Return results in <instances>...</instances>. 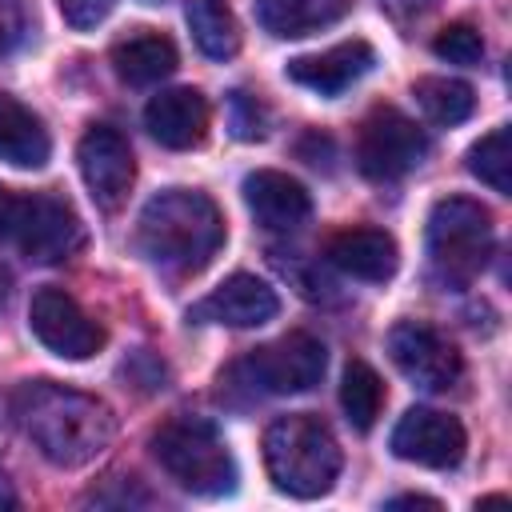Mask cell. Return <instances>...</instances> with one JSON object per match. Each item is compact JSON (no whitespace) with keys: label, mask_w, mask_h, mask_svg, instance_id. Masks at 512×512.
Here are the masks:
<instances>
[{"label":"cell","mask_w":512,"mask_h":512,"mask_svg":"<svg viewBox=\"0 0 512 512\" xmlns=\"http://www.w3.org/2000/svg\"><path fill=\"white\" fill-rule=\"evenodd\" d=\"M388 356L424 392H448L464 372L460 352L420 320H400L388 332Z\"/></svg>","instance_id":"cell-10"},{"label":"cell","mask_w":512,"mask_h":512,"mask_svg":"<svg viewBox=\"0 0 512 512\" xmlns=\"http://www.w3.org/2000/svg\"><path fill=\"white\" fill-rule=\"evenodd\" d=\"M352 0H256V20L268 36L296 40L348 16Z\"/></svg>","instance_id":"cell-20"},{"label":"cell","mask_w":512,"mask_h":512,"mask_svg":"<svg viewBox=\"0 0 512 512\" xmlns=\"http://www.w3.org/2000/svg\"><path fill=\"white\" fill-rule=\"evenodd\" d=\"M340 408H344L348 424L360 428V432H368L376 424V416L384 408V384H380V376H376L372 364L348 360L344 380H340Z\"/></svg>","instance_id":"cell-23"},{"label":"cell","mask_w":512,"mask_h":512,"mask_svg":"<svg viewBox=\"0 0 512 512\" xmlns=\"http://www.w3.org/2000/svg\"><path fill=\"white\" fill-rule=\"evenodd\" d=\"M56 4H60V16H64L72 28L84 32V28H96V24L112 12L116 0H56Z\"/></svg>","instance_id":"cell-27"},{"label":"cell","mask_w":512,"mask_h":512,"mask_svg":"<svg viewBox=\"0 0 512 512\" xmlns=\"http://www.w3.org/2000/svg\"><path fill=\"white\" fill-rule=\"evenodd\" d=\"M28 324L36 340L64 360H88L104 348V328L64 288H40L28 304Z\"/></svg>","instance_id":"cell-9"},{"label":"cell","mask_w":512,"mask_h":512,"mask_svg":"<svg viewBox=\"0 0 512 512\" xmlns=\"http://www.w3.org/2000/svg\"><path fill=\"white\" fill-rule=\"evenodd\" d=\"M244 204L268 232H292L312 216V196L304 192V184L272 168L244 176Z\"/></svg>","instance_id":"cell-14"},{"label":"cell","mask_w":512,"mask_h":512,"mask_svg":"<svg viewBox=\"0 0 512 512\" xmlns=\"http://www.w3.org/2000/svg\"><path fill=\"white\" fill-rule=\"evenodd\" d=\"M232 132L240 140H260L264 136V112L248 92H232Z\"/></svg>","instance_id":"cell-26"},{"label":"cell","mask_w":512,"mask_h":512,"mask_svg":"<svg viewBox=\"0 0 512 512\" xmlns=\"http://www.w3.org/2000/svg\"><path fill=\"white\" fill-rule=\"evenodd\" d=\"M428 152L424 132L416 128V120H408L400 108L384 104L372 108L368 120L360 124V140H356V164L368 180H400L408 176Z\"/></svg>","instance_id":"cell-7"},{"label":"cell","mask_w":512,"mask_h":512,"mask_svg":"<svg viewBox=\"0 0 512 512\" xmlns=\"http://www.w3.org/2000/svg\"><path fill=\"white\" fill-rule=\"evenodd\" d=\"M328 264L356 276V280H388L400 264L396 256V240L384 232V228H344L328 240L324 248Z\"/></svg>","instance_id":"cell-17"},{"label":"cell","mask_w":512,"mask_h":512,"mask_svg":"<svg viewBox=\"0 0 512 512\" xmlns=\"http://www.w3.org/2000/svg\"><path fill=\"white\" fill-rule=\"evenodd\" d=\"M412 96H416V104L424 108V116H428L432 124H444V128L468 120L472 108H476L472 88H468L464 80H452V76H420V80L412 84Z\"/></svg>","instance_id":"cell-22"},{"label":"cell","mask_w":512,"mask_h":512,"mask_svg":"<svg viewBox=\"0 0 512 512\" xmlns=\"http://www.w3.org/2000/svg\"><path fill=\"white\" fill-rule=\"evenodd\" d=\"M464 428L456 416L436 408H408L392 428V452L424 468H456L464 456Z\"/></svg>","instance_id":"cell-12"},{"label":"cell","mask_w":512,"mask_h":512,"mask_svg":"<svg viewBox=\"0 0 512 512\" xmlns=\"http://www.w3.org/2000/svg\"><path fill=\"white\" fill-rule=\"evenodd\" d=\"M52 152L44 120L16 96L0 92V160L12 168H44Z\"/></svg>","instance_id":"cell-19"},{"label":"cell","mask_w":512,"mask_h":512,"mask_svg":"<svg viewBox=\"0 0 512 512\" xmlns=\"http://www.w3.org/2000/svg\"><path fill=\"white\" fill-rule=\"evenodd\" d=\"M0 504H8V508L16 504V496H12V492H8V484H4V476H0Z\"/></svg>","instance_id":"cell-31"},{"label":"cell","mask_w":512,"mask_h":512,"mask_svg":"<svg viewBox=\"0 0 512 512\" xmlns=\"http://www.w3.org/2000/svg\"><path fill=\"white\" fill-rule=\"evenodd\" d=\"M376 64V52L368 40H344L328 52H316V56H296L288 60V80H296L300 88L308 92H320V96H340L348 84H356L368 68Z\"/></svg>","instance_id":"cell-16"},{"label":"cell","mask_w":512,"mask_h":512,"mask_svg":"<svg viewBox=\"0 0 512 512\" xmlns=\"http://www.w3.org/2000/svg\"><path fill=\"white\" fill-rule=\"evenodd\" d=\"M152 456L160 468L196 496H224L236 488V460L204 416H172L152 432Z\"/></svg>","instance_id":"cell-5"},{"label":"cell","mask_w":512,"mask_h":512,"mask_svg":"<svg viewBox=\"0 0 512 512\" xmlns=\"http://www.w3.org/2000/svg\"><path fill=\"white\" fill-rule=\"evenodd\" d=\"M20 36H24V8H20V0H0V56L12 52Z\"/></svg>","instance_id":"cell-28"},{"label":"cell","mask_w":512,"mask_h":512,"mask_svg":"<svg viewBox=\"0 0 512 512\" xmlns=\"http://www.w3.org/2000/svg\"><path fill=\"white\" fill-rule=\"evenodd\" d=\"M468 172L488 184L492 192L508 196L512 192V144H508V128H492L488 136H480L472 148H468Z\"/></svg>","instance_id":"cell-24"},{"label":"cell","mask_w":512,"mask_h":512,"mask_svg":"<svg viewBox=\"0 0 512 512\" xmlns=\"http://www.w3.org/2000/svg\"><path fill=\"white\" fill-rule=\"evenodd\" d=\"M136 244L160 272L192 276L220 252L224 216L204 192L164 188L144 204L136 220Z\"/></svg>","instance_id":"cell-2"},{"label":"cell","mask_w":512,"mask_h":512,"mask_svg":"<svg viewBox=\"0 0 512 512\" xmlns=\"http://www.w3.org/2000/svg\"><path fill=\"white\" fill-rule=\"evenodd\" d=\"M432 52H436L440 60H448V64H480L484 40H480V32H476L472 24H448V28L436 32Z\"/></svg>","instance_id":"cell-25"},{"label":"cell","mask_w":512,"mask_h":512,"mask_svg":"<svg viewBox=\"0 0 512 512\" xmlns=\"http://www.w3.org/2000/svg\"><path fill=\"white\" fill-rule=\"evenodd\" d=\"M328 368V352L308 332H288L264 348H252L220 376V392H244V400L260 396H296L320 384Z\"/></svg>","instance_id":"cell-6"},{"label":"cell","mask_w":512,"mask_h":512,"mask_svg":"<svg viewBox=\"0 0 512 512\" xmlns=\"http://www.w3.org/2000/svg\"><path fill=\"white\" fill-rule=\"evenodd\" d=\"M264 468L280 492L316 500L340 476V444L320 416L288 412L276 416L264 432Z\"/></svg>","instance_id":"cell-3"},{"label":"cell","mask_w":512,"mask_h":512,"mask_svg":"<svg viewBox=\"0 0 512 512\" xmlns=\"http://www.w3.org/2000/svg\"><path fill=\"white\" fill-rule=\"evenodd\" d=\"M8 408H12V420L20 424V432L56 468H80V464L96 460L116 436V416L104 400L64 388L56 380L20 384L8 400Z\"/></svg>","instance_id":"cell-1"},{"label":"cell","mask_w":512,"mask_h":512,"mask_svg":"<svg viewBox=\"0 0 512 512\" xmlns=\"http://www.w3.org/2000/svg\"><path fill=\"white\" fill-rule=\"evenodd\" d=\"M112 68L132 88L160 84L164 76L176 72V44L164 32L140 28V32H132V36H124V40L112 44Z\"/></svg>","instance_id":"cell-18"},{"label":"cell","mask_w":512,"mask_h":512,"mask_svg":"<svg viewBox=\"0 0 512 512\" xmlns=\"http://www.w3.org/2000/svg\"><path fill=\"white\" fill-rule=\"evenodd\" d=\"M280 312L276 288H268L252 272H236L224 284H216L200 304L188 308V320L196 324H228V328H260Z\"/></svg>","instance_id":"cell-13"},{"label":"cell","mask_w":512,"mask_h":512,"mask_svg":"<svg viewBox=\"0 0 512 512\" xmlns=\"http://www.w3.org/2000/svg\"><path fill=\"white\" fill-rule=\"evenodd\" d=\"M76 160H80V176L100 208H120L128 200L132 180H136V160H132L128 140L116 128L92 124L76 144Z\"/></svg>","instance_id":"cell-11"},{"label":"cell","mask_w":512,"mask_h":512,"mask_svg":"<svg viewBox=\"0 0 512 512\" xmlns=\"http://www.w3.org/2000/svg\"><path fill=\"white\" fill-rule=\"evenodd\" d=\"M20 212H24V196L0 184V244H12V240H16Z\"/></svg>","instance_id":"cell-29"},{"label":"cell","mask_w":512,"mask_h":512,"mask_svg":"<svg viewBox=\"0 0 512 512\" xmlns=\"http://www.w3.org/2000/svg\"><path fill=\"white\" fill-rule=\"evenodd\" d=\"M492 244H496L492 212L480 200H468V196L436 200V208L428 212V276H432V284L444 292L468 288L484 272Z\"/></svg>","instance_id":"cell-4"},{"label":"cell","mask_w":512,"mask_h":512,"mask_svg":"<svg viewBox=\"0 0 512 512\" xmlns=\"http://www.w3.org/2000/svg\"><path fill=\"white\" fill-rule=\"evenodd\" d=\"M388 504H392V508H440V504L428 500V496H392Z\"/></svg>","instance_id":"cell-30"},{"label":"cell","mask_w":512,"mask_h":512,"mask_svg":"<svg viewBox=\"0 0 512 512\" xmlns=\"http://www.w3.org/2000/svg\"><path fill=\"white\" fill-rule=\"evenodd\" d=\"M144 128L152 132V140H160L164 148L188 152L196 144H204L208 136V100L196 88H168L156 92L144 108Z\"/></svg>","instance_id":"cell-15"},{"label":"cell","mask_w":512,"mask_h":512,"mask_svg":"<svg viewBox=\"0 0 512 512\" xmlns=\"http://www.w3.org/2000/svg\"><path fill=\"white\" fill-rule=\"evenodd\" d=\"M184 16H188V28H192L196 48H200L208 60H228V56H236V48H240V28H236V16H232L228 0H188Z\"/></svg>","instance_id":"cell-21"},{"label":"cell","mask_w":512,"mask_h":512,"mask_svg":"<svg viewBox=\"0 0 512 512\" xmlns=\"http://www.w3.org/2000/svg\"><path fill=\"white\" fill-rule=\"evenodd\" d=\"M12 244L36 264H60L80 252L84 224L64 196L32 192V196H24V212H20V228H16Z\"/></svg>","instance_id":"cell-8"}]
</instances>
